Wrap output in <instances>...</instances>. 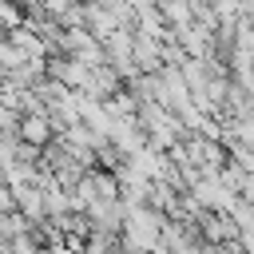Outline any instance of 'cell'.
<instances>
[{
  "label": "cell",
  "instance_id": "cell-1",
  "mask_svg": "<svg viewBox=\"0 0 254 254\" xmlns=\"http://www.w3.org/2000/svg\"><path fill=\"white\" fill-rule=\"evenodd\" d=\"M20 139H24V143H32V147H48V143L56 139V131H52V119H48V111L24 115V119H20Z\"/></svg>",
  "mask_w": 254,
  "mask_h": 254
},
{
  "label": "cell",
  "instance_id": "cell-2",
  "mask_svg": "<svg viewBox=\"0 0 254 254\" xmlns=\"http://www.w3.org/2000/svg\"><path fill=\"white\" fill-rule=\"evenodd\" d=\"M8 40H12V44H16V48H20L24 56H28V60H32V56H44V52H48L44 36H40V32H36V28L28 24V20H24V24H16V28H8Z\"/></svg>",
  "mask_w": 254,
  "mask_h": 254
},
{
  "label": "cell",
  "instance_id": "cell-3",
  "mask_svg": "<svg viewBox=\"0 0 254 254\" xmlns=\"http://www.w3.org/2000/svg\"><path fill=\"white\" fill-rule=\"evenodd\" d=\"M36 254H52V246H40V250H36Z\"/></svg>",
  "mask_w": 254,
  "mask_h": 254
},
{
  "label": "cell",
  "instance_id": "cell-4",
  "mask_svg": "<svg viewBox=\"0 0 254 254\" xmlns=\"http://www.w3.org/2000/svg\"><path fill=\"white\" fill-rule=\"evenodd\" d=\"M12 4H20V8H28V4H32V0H12Z\"/></svg>",
  "mask_w": 254,
  "mask_h": 254
},
{
  "label": "cell",
  "instance_id": "cell-5",
  "mask_svg": "<svg viewBox=\"0 0 254 254\" xmlns=\"http://www.w3.org/2000/svg\"><path fill=\"white\" fill-rule=\"evenodd\" d=\"M0 183H4V167H0Z\"/></svg>",
  "mask_w": 254,
  "mask_h": 254
}]
</instances>
